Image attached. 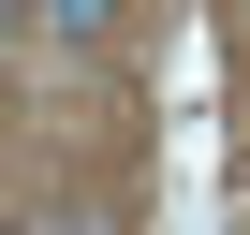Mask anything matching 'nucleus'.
Instances as JSON below:
<instances>
[{
	"label": "nucleus",
	"instance_id": "nucleus-2",
	"mask_svg": "<svg viewBox=\"0 0 250 235\" xmlns=\"http://www.w3.org/2000/svg\"><path fill=\"white\" fill-rule=\"evenodd\" d=\"M59 235H118V220H59Z\"/></svg>",
	"mask_w": 250,
	"mask_h": 235
},
{
	"label": "nucleus",
	"instance_id": "nucleus-1",
	"mask_svg": "<svg viewBox=\"0 0 250 235\" xmlns=\"http://www.w3.org/2000/svg\"><path fill=\"white\" fill-rule=\"evenodd\" d=\"M15 15H30V30H59V44H103V30H118V0H15Z\"/></svg>",
	"mask_w": 250,
	"mask_h": 235
}]
</instances>
